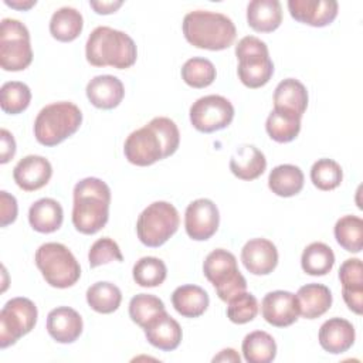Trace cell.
<instances>
[{"mask_svg": "<svg viewBox=\"0 0 363 363\" xmlns=\"http://www.w3.org/2000/svg\"><path fill=\"white\" fill-rule=\"evenodd\" d=\"M180 143L177 125L166 116H156L147 125L133 130L125 140L123 153L129 163L150 166L172 156Z\"/></svg>", "mask_w": 363, "mask_h": 363, "instance_id": "1", "label": "cell"}, {"mask_svg": "<svg viewBox=\"0 0 363 363\" xmlns=\"http://www.w3.org/2000/svg\"><path fill=\"white\" fill-rule=\"evenodd\" d=\"M72 193V224L75 230L86 235L102 230L109 218V186L98 177H85L75 184Z\"/></svg>", "mask_w": 363, "mask_h": 363, "instance_id": "2", "label": "cell"}, {"mask_svg": "<svg viewBox=\"0 0 363 363\" xmlns=\"http://www.w3.org/2000/svg\"><path fill=\"white\" fill-rule=\"evenodd\" d=\"M86 61L94 67H113L125 69L138 58L136 44L123 31L99 26L92 30L85 44Z\"/></svg>", "mask_w": 363, "mask_h": 363, "instance_id": "3", "label": "cell"}, {"mask_svg": "<svg viewBox=\"0 0 363 363\" xmlns=\"http://www.w3.org/2000/svg\"><path fill=\"white\" fill-rule=\"evenodd\" d=\"M183 34L187 43L197 48L221 51L233 45L237 28L230 17L223 13L194 10L183 18Z\"/></svg>", "mask_w": 363, "mask_h": 363, "instance_id": "4", "label": "cell"}, {"mask_svg": "<svg viewBox=\"0 0 363 363\" xmlns=\"http://www.w3.org/2000/svg\"><path fill=\"white\" fill-rule=\"evenodd\" d=\"M82 123L81 109L67 101L45 105L34 121V136L44 146H55L74 135Z\"/></svg>", "mask_w": 363, "mask_h": 363, "instance_id": "5", "label": "cell"}, {"mask_svg": "<svg viewBox=\"0 0 363 363\" xmlns=\"http://www.w3.org/2000/svg\"><path fill=\"white\" fill-rule=\"evenodd\" d=\"M45 282L54 288H69L81 277V267L74 254L60 242H45L38 247L34 257Z\"/></svg>", "mask_w": 363, "mask_h": 363, "instance_id": "6", "label": "cell"}, {"mask_svg": "<svg viewBox=\"0 0 363 363\" xmlns=\"http://www.w3.org/2000/svg\"><path fill=\"white\" fill-rule=\"evenodd\" d=\"M235 55L238 58V78L245 86L261 88L271 79L274 64L267 44L258 37H242L235 45Z\"/></svg>", "mask_w": 363, "mask_h": 363, "instance_id": "7", "label": "cell"}, {"mask_svg": "<svg viewBox=\"0 0 363 363\" xmlns=\"http://www.w3.org/2000/svg\"><path fill=\"white\" fill-rule=\"evenodd\" d=\"M203 272L224 302L247 289V281L238 269L237 258L227 250H213L204 259Z\"/></svg>", "mask_w": 363, "mask_h": 363, "instance_id": "8", "label": "cell"}, {"mask_svg": "<svg viewBox=\"0 0 363 363\" xmlns=\"http://www.w3.org/2000/svg\"><path fill=\"white\" fill-rule=\"evenodd\" d=\"M179 224L180 217L173 204L167 201H155L138 217V238L146 247H160L177 231Z\"/></svg>", "mask_w": 363, "mask_h": 363, "instance_id": "9", "label": "cell"}, {"mask_svg": "<svg viewBox=\"0 0 363 363\" xmlns=\"http://www.w3.org/2000/svg\"><path fill=\"white\" fill-rule=\"evenodd\" d=\"M33 61L30 33L16 18H3L0 24V65L4 71H23Z\"/></svg>", "mask_w": 363, "mask_h": 363, "instance_id": "10", "label": "cell"}, {"mask_svg": "<svg viewBox=\"0 0 363 363\" xmlns=\"http://www.w3.org/2000/svg\"><path fill=\"white\" fill-rule=\"evenodd\" d=\"M37 306L28 298L17 296L6 302L0 312V347L14 345L37 323Z\"/></svg>", "mask_w": 363, "mask_h": 363, "instance_id": "11", "label": "cell"}, {"mask_svg": "<svg viewBox=\"0 0 363 363\" xmlns=\"http://www.w3.org/2000/svg\"><path fill=\"white\" fill-rule=\"evenodd\" d=\"M234 118L233 104L221 95H206L190 106V122L199 132L211 133L227 128Z\"/></svg>", "mask_w": 363, "mask_h": 363, "instance_id": "12", "label": "cell"}, {"mask_svg": "<svg viewBox=\"0 0 363 363\" xmlns=\"http://www.w3.org/2000/svg\"><path fill=\"white\" fill-rule=\"evenodd\" d=\"M220 224V213L210 199L191 201L184 213V228L194 241H206L216 234Z\"/></svg>", "mask_w": 363, "mask_h": 363, "instance_id": "13", "label": "cell"}, {"mask_svg": "<svg viewBox=\"0 0 363 363\" xmlns=\"http://www.w3.org/2000/svg\"><path fill=\"white\" fill-rule=\"evenodd\" d=\"M261 313L262 318L272 326H291L299 316L296 296L288 291L268 292L261 302Z\"/></svg>", "mask_w": 363, "mask_h": 363, "instance_id": "14", "label": "cell"}, {"mask_svg": "<svg viewBox=\"0 0 363 363\" xmlns=\"http://www.w3.org/2000/svg\"><path fill=\"white\" fill-rule=\"evenodd\" d=\"M288 10L291 17L299 23L325 27L336 18L339 4L335 0H289Z\"/></svg>", "mask_w": 363, "mask_h": 363, "instance_id": "15", "label": "cell"}, {"mask_svg": "<svg viewBox=\"0 0 363 363\" xmlns=\"http://www.w3.org/2000/svg\"><path fill=\"white\" fill-rule=\"evenodd\" d=\"M241 261L245 269L254 275H268L278 264V251L267 238H252L241 250Z\"/></svg>", "mask_w": 363, "mask_h": 363, "instance_id": "16", "label": "cell"}, {"mask_svg": "<svg viewBox=\"0 0 363 363\" xmlns=\"http://www.w3.org/2000/svg\"><path fill=\"white\" fill-rule=\"evenodd\" d=\"M52 176L51 163L37 155H28L18 160L13 169L16 184L24 191H35L44 187Z\"/></svg>", "mask_w": 363, "mask_h": 363, "instance_id": "17", "label": "cell"}, {"mask_svg": "<svg viewBox=\"0 0 363 363\" xmlns=\"http://www.w3.org/2000/svg\"><path fill=\"white\" fill-rule=\"evenodd\" d=\"M147 342L164 352H170L179 347L182 342V328L176 319H173L166 309L159 312L143 328Z\"/></svg>", "mask_w": 363, "mask_h": 363, "instance_id": "18", "label": "cell"}, {"mask_svg": "<svg viewBox=\"0 0 363 363\" xmlns=\"http://www.w3.org/2000/svg\"><path fill=\"white\" fill-rule=\"evenodd\" d=\"M342 295L347 308L356 315L363 312V267L359 258L346 259L339 268Z\"/></svg>", "mask_w": 363, "mask_h": 363, "instance_id": "19", "label": "cell"}, {"mask_svg": "<svg viewBox=\"0 0 363 363\" xmlns=\"http://www.w3.org/2000/svg\"><path fill=\"white\" fill-rule=\"evenodd\" d=\"M82 318L69 306H58L47 316V332L58 343H72L82 333Z\"/></svg>", "mask_w": 363, "mask_h": 363, "instance_id": "20", "label": "cell"}, {"mask_svg": "<svg viewBox=\"0 0 363 363\" xmlns=\"http://www.w3.org/2000/svg\"><path fill=\"white\" fill-rule=\"evenodd\" d=\"M354 328L343 318H330L319 329V345L332 354L347 352L354 343Z\"/></svg>", "mask_w": 363, "mask_h": 363, "instance_id": "21", "label": "cell"}, {"mask_svg": "<svg viewBox=\"0 0 363 363\" xmlns=\"http://www.w3.org/2000/svg\"><path fill=\"white\" fill-rule=\"evenodd\" d=\"M85 92L95 108L113 109L122 102L125 88L122 81L113 75H98L88 82Z\"/></svg>", "mask_w": 363, "mask_h": 363, "instance_id": "22", "label": "cell"}, {"mask_svg": "<svg viewBox=\"0 0 363 363\" xmlns=\"http://www.w3.org/2000/svg\"><path fill=\"white\" fill-rule=\"evenodd\" d=\"M306 106L308 91L301 81L295 78H286L277 85L274 91V109L285 111L302 118Z\"/></svg>", "mask_w": 363, "mask_h": 363, "instance_id": "23", "label": "cell"}, {"mask_svg": "<svg viewBox=\"0 0 363 363\" xmlns=\"http://www.w3.org/2000/svg\"><path fill=\"white\" fill-rule=\"evenodd\" d=\"M299 315L305 319H316L326 313L332 305V292L322 284H306L296 292Z\"/></svg>", "mask_w": 363, "mask_h": 363, "instance_id": "24", "label": "cell"}, {"mask_svg": "<svg viewBox=\"0 0 363 363\" xmlns=\"http://www.w3.org/2000/svg\"><path fill=\"white\" fill-rule=\"evenodd\" d=\"M267 167V159L264 153L254 145L240 146L230 159L231 173L241 180L258 179Z\"/></svg>", "mask_w": 363, "mask_h": 363, "instance_id": "25", "label": "cell"}, {"mask_svg": "<svg viewBox=\"0 0 363 363\" xmlns=\"http://www.w3.org/2000/svg\"><path fill=\"white\" fill-rule=\"evenodd\" d=\"M248 26L258 33H271L281 26L282 7L278 0H252L247 6Z\"/></svg>", "mask_w": 363, "mask_h": 363, "instance_id": "26", "label": "cell"}, {"mask_svg": "<svg viewBox=\"0 0 363 363\" xmlns=\"http://www.w3.org/2000/svg\"><path fill=\"white\" fill-rule=\"evenodd\" d=\"M64 213L61 204L54 199H40L28 210V223L33 230L50 234L57 231L62 224Z\"/></svg>", "mask_w": 363, "mask_h": 363, "instance_id": "27", "label": "cell"}, {"mask_svg": "<svg viewBox=\"0 0 363 363\" xmlns=\"http://www.w3.org/2000/svg\"><path fill=\"white\" fill-rule=\"evenodd\" d=\"M172 303L176 312L184 318L201 316L210 303L208 294L197 285L177 286L172 294Z\"/></svg>", "mask_w": 363, "mask_h": 363, "instance_id": "28", "label": "cell"}, {"mask_svg": "<svg viewBox=\"0 0 363 363\" xmlns=\"http://www.w3.org/2000/svg\"><path fill=\"white\" fill-rule=\"evenodd\" d=\"M268 187L279 197H292L303 187V173L295 164H279L271 170Z\"/></svg>", "mask_w": 363, "mask_h": 363, "instance_id": "29", "label": "cell"}, {"mask_svg": "<svg viewBox=\"0 0 363 363\" xmlns=\"http://www.w3.org/2000/svg\"><path fill=\"white\" fill-rule=\"evenodd\" d=\"M84 18L82 14L74 7H61L51 16L50 33L51 35L61 41H74L82 31Z\"/></svg>", "mask_w": 363, "mask_h": 363, "instance_id": "30", "label": "cell"}, {"mask_svg": "<svg viewBox=\"0 0 363 363\" xmlns=\"http://www.w3.org/2000/svg\"><path fill=\"white\" fill-rule=\"evenodd\" d=\"M242 354L248 363H269L277 356L274 337L264 330H254L242 340Z\"/></svg>", "mask_w": 363, "mask_h": 363, "instance_id": "31", "label": "cell"}, {"mask_svg": "<svg viewBox=\"0 0 363 363\" xmlns=\"http://www.w3.org/2000/svg\"><path fill=\"white\" fill-rule=\"evenodd\" d=\"M265 129L272 140L278 143H288L299 135L301 118L285 111L274 109L267 118Z\"/></svg>", "mask_w": 363, "mask_h": 363, "instance_id": "32", "label": "cell"}, {"mask_svg": "<svg viewBox=\"0 0 363 363\" xmlns=\"http://www.w3.org/2000/svg\"><path fill=\"white\" fill-rule=\"evenodd\" d=\"M335 264V254L325 242H311L302 252L301 265L308 275H326Z\"/></svg>", "mask_w": 363, "mask_h": 363, "instance_id": "33", "label": "cell"}, {"mask_svg": "<svg viewBox=\"0 0 363 363\" xmlns=\"http://www.w3.org/2000/svg\"><path fill=\"white\" fill-rule=\"evenodd\" d=\"M86 302L98 313H112L122 302V292L115 284L99 281L86 289Z\"/></svg>", "mask_w": 363, "mask_h": 363, "instance_id": "34", "label": "cell"}, {"mask_svg": "<svg viewBox=\"0 0 363 363\" xmlns=\"http://www.w3.org/2000/svg\"><path fill=\"white\" fill-rule=\"evenodd\" d=\"M337 244L349 252H360L363 248V220L357 216H343L335 224Z\"/></svg>", "mask_w": 363, "mask_h": 363, "instance_id": "35", "label": "cell"}, {"mask_svg": "<svg viewBox=\"0 0 363 363\" xmlns=\"http://www.w3.org/2000/svg\"><path fill=\"white\" fill-rule=\"evenodd\" d=\"M214 64L203 57L189 58L182 67V78L191 88H206L216 79Z\"/></svg>", "mask_w": 363, "mask_h": 363, "instance_id": "36", "label": "cell"}, {"mask_svg": "<svg viewBox=\"0 0 363 363\" xmlns=\"http://www.w3.org/2000/svg\"><path fill=\"white\" fill-rule=\"evenodd\" d=\"M132 275L139 286L153 288L164 282L167 268L164 262L156 257H143L133 265Z\"/></svg>", "mask_w": 363, "mask_h": 363, "instance_id": "37", "label": "cell"}, {"mask_svg": "<svg viewBox=\"0 0 363 363\" xmlns=\"http://www.w3.org/2000/svg\"><path fill=\"white\" fill-rule=\"evenodd\" d=\"M31 101L30 88L20 81H9L0 88V106L3 112L17 115L26 111Z\"/></svg>", "mask_w": 363, "mask_h": 363, "instance_id": "38", "label": "cell"}, {"mask_svg": "<svg viewBox=\"0 0 363 363\" xmlns=\"http://www.w3.org/2000/svg\"><path fill=\"white\" fill-rule=\"evenodd\" d=\"M343 179L342 167L337 162L332 159H319L312 164L311 169V180L313 186L319 190L329 191L340 186Z\"/></svg>", "mask_w": 363, "mask_h": 363, "instance_id": "39", "label": "cell"}, {"mask_svg": "<svg viewBox=\"0 0 363 363\" xmlns=\"http://www.w3.org/2000/svg\"><path fill=\"white\" fill-rule=\"evenodd\" d=\"M162 311H164L163 301L150 294H138L129 302V316L140 328Z\"/></svg>", "mask_w": 363, "mask_h": 363, "instance_id": "40", "label": "cell"}, {"mask_svg": "<svg viewBox=\"0 0 363 363\" xmlns=\"http://www.w3.org/2000/svg\"><path fill=\"white\" fill-rule=\"evenodd\" d=\"M258 313L257 298L250 292H241L228 301L227 316L233 323L244 325L251 322Z\"/></svg>", "mask_w": 363, "mask_h": 363, "instance_id": "41", "label": "cell"}, {"mask_svg": "<svg viewBox=\"0 0 363 363\" xmlns=\"http://www.w3.org/2000/svg\"><path fill=\"white\" fill-rule=\"evenodd\" d=\"M88 261L91 268H96L99 265L108 264L111 261H123V255L121 252L119 245L109 237H104L96 240L88 252Z\"/></svg>", "mask_w": 363, "mask_h": 363, "instance_id": "42", "label": "cell"}, {"mask_svg": "<svg viewBox=\"0 0 363 363\" xmlns=\"http://www.w3.org/2000/svg\"><path fill=\"white\" fill-rule=\"evenodd\" d=\"M17 217V201L16 197L7 191H0V225L6 227L11 224Z\"/></svg>", "mask_w": 363, "mask_h": 363, "instance_id": "43", "label": "cell"}, {"mask_svg": "<svg viewBox=\"0 0 363 363\" xmlns=\"http://www.w3.org/2000/svg\"><path fill=\"white\" fill-rule=\"evenodd\" d=\"M0 139H1V149H0V163H7L10 159H13L16 153V140L13 135L7 129L0 130Z\"/></svg>", "mask_w": 363, "mask_h": 363, "instance_id": "44", "label": "cell"}, {"mask_svg": "<svg viewBox=\"0 0 363 363\" xmlns=\"http://www.w3.org/2000/svg\"><path fill=\"white\" fill-rule=\"evenodd\" d=\"M123 4V1H89V6L95 10V13L98 14H111L115 13L121 6Z\"/></svg>", "mask_w": 363, "mask_h": 363, "instance_id": "45", "label": "cell"}, {"mask_svg": "<svg viewBox=\"0 0 363 363\" xmlns=\"http://www.w3.org/2000/svg\"><path fill=\"white\" fill-rule=\"evenodd\" d=\"M213 362H235V363H240L241 357L234 349H224L217 356L213 357Z\"/></svg>", "mask_w": 363, "mask_h": 363, "instance_id": "46", "label": "cell"}, {"mask_svg": "<svg viewBox=\"0 0 363 363\" xmlns=\"http://www.w3.org/2000/svg\"><path fill=\"white\" fill-rule=\"evenodd\" d=\"M4 3L13 9H18V10H28L30 7L35 6V0H28V1H10V0H4Z\"/></svg>", "mask_w": 363, "mask_h": 363, "instance_id": "47", "label": "cell"}]
</instances>
